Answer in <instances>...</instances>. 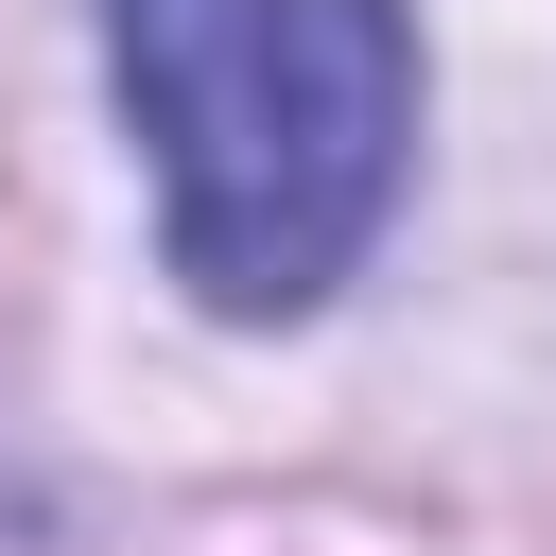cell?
Segmentation results:
<instances>
[{"label": "cell", "instance_id": "obj_1", "mask_svg": "<svg viewBox=\"0 0 556 556\" xmlns=\"http://www.w3.org/2000/svg\"><path fill=\"white\" fill-rule=\"evenodd\" d=\"M122 122L156 156V243L208 313H313L417 156V17L400 0H104Z\"/></svg>", "mask_w": 556, "mask_h": 556}]
</instances>
